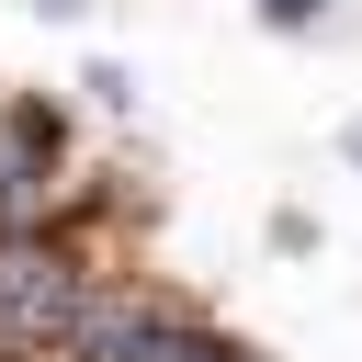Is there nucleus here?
Returning a JSON list of instances; mask_svg holds the SVG:
<instances>
[{
    "label": "nucleus",
    "mask_w": 362,
    "mask_h": 362,
    "mask_svg": "<svg viewBox=\"0 0 362 362\" xmlns=\"http://www.w3.org/2000/svg\"><path fill=\"white\" fill-rule=\"evenodd\" d=\"M102 272H79L68 238H0V362H34V351H68L79 305H90Z\"/></svg>",
    "instance_id": "1"
},
{
    "label": "nucleus",
    "mask_w": 362,
    "mask_h": 362,
    "mask_svg": "<svg viewBox=\"0 0 362 362\" xmlns=\"http://www.w3.org/2000/svg\"><path fill=\"white\" fill-rule=\"evenodd\" d=\"M57 113L45 102H0V238H45V204H57Z\"/></svg>",
    "instance_id": "2"
},
{
    "label": "nucleus",
    "mask_w": 362,
    "mask_h": 362,
    "mask_svg": "<svg viewBox=\"0 0 362 362\" xmlns=\"http://www.w3.org/2000/svg\"><path fill=\"white\" fill-rule=\"evenodd\" d=\"M260 11H272V23H317V0H260Z\"/></svg>",
    "instance_id": "3"
}]
</instances>
